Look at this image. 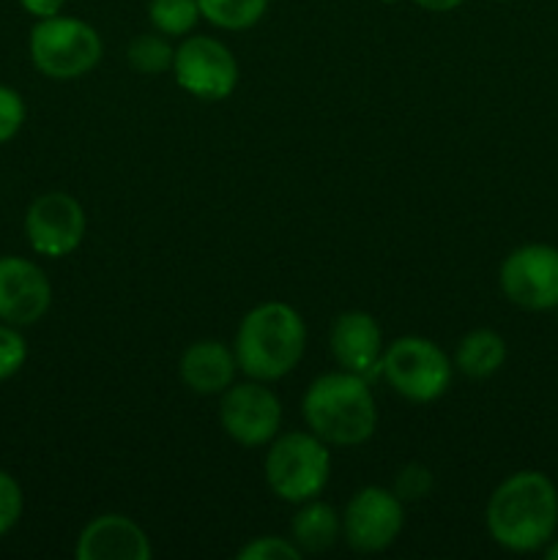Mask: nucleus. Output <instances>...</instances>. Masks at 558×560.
Instances as JSON below:
<instances>
[{
  "label": "nucleus",
  "instance_id": "24",
  "mask_svg": "<svg viewBox=\"0 0 558 560\" xmlns=\"http://www.w3.org/2000/svg\"><path fill=\"white\" fill-rule=\"evenodd\" d=\"M22 120H25L22 96L16 91H11V88L0 85V145L9 142L20 131Z\"/></svg>",
  "mask_w": 558,
  "mask_h": 560
},
{
  "label": "nucleus",
  "instance_id": "13",
  "mask_svg": "<svg viewBox=\"0 0 558 560\" xmlns=\"http://www.w3.org/2000/svg\"><path fill=\"white\" fill-rule=\"evenodd\" d=\"M74 556L80 560H148L153 550L140 525L120 514H104L82 528Z\"/></svg>",
  "mask_w": 558,
  "mask_h": 560
},
{
  "label": "nucleus",
  "instance_id": "29",
  "mask_svg": "<svg viewBox=\"0 0 558 560\" xmlns=\"http://www.w3.org/2000/svg\"><path fill=\"white\" fill-rule=\"evenodd\" d=\"M383 3H397V0H383Z\"/></svg>",
  "mask_w": 558,
  "mask_h": 560
},
{
  "label": "nucleus",
  "instance_id": "20",
  "mask_svg": "<svg viewBox=\"0 0 558 560\" xmlns=\"http://www.w3.org/2000/svg\"><path fill=\"white\" fill-rule=\"evenodd\" d=\"M148 14L164 36H186L200 20V5L197 0H151Z\"/></svg>",
  "mask_w": 558,
  "mask_h": 560
},
{
  "label": "nucleus",
  "instance_id": "8",
  "mask_svg": "<svg viewBox=\"0 0 558 560\" xmlns=\"http://www.w3.org/2000/svg\"><path fill=\"white\" fill-rule=\"evenodd\" d=\"M501 288L512 304L542 312L558 306V249L528 244L514 249L501 266Z\"/></svg>",
  "mask_w": 558,
  "mask_h": 560
},
{
  "label": "nucleus",
  "instance_id": "16",
  "mask_svg": "<svg viewBox=\"0 0 558 560\" xmlns=\"http://www.w3.org/2000/svg\"><path fill=\"white\" fill-rule=\"evenodd\" d=\"M339 528H342L339 514L334 512L328 503H321L312 498V501H306V506L293 517L295 547L304 552L328 550V547H334V541H337Z\"/></svg>",
  "mask_w": 558,
  "mask_h": 560
},
{
  "label": "nucleus",
  "instance_id": "23",
  "mask_svg": "<svg viewBox=\"0 0 558 560\" xmlns=\"http://www.w3.org/2000/svg\"><path fill=\"white\" fill-rule=\"evenodd\" d=\"M241 560H299L301 550L290 545L288 539H277V536H263V539L249 541L244 550L239 552Z\"/></svg>",
  "mask_w": 558,
  "mask_h": 560
},
{
  "label": "nucleus",
  "instance_id": "6",
  "mask_svg": "<svg viewBox=\"0 0 558 560\" xmlns=\"http://www.w3.org/2000/svg\"><path fill=\"white\" fill-rule=\"evenodd\" d=\"M381 370L394 392L410 402H432L452 383L449 355L421 337L397 339L381 359Z\"/></svg>",
  "mask_w": 558,
  "mask_h": 560
},
{
  "label": "nucleus",
  "instance_id": "17",
  "mask_svg": "<svg viewBox=\"0 0 558 560\" xmlns=\"http://www.w3.org/2000/svg\"><path fill=\"white\" fill-rule=\"evenodd\" d=\"M503 359H507L503 339L496 331L479 328V331L465 334L457 348V355H454V364L468 377H490L492 372L501 370Z\"/></svg>",
  "mask_w": 558,
  "mask_h": 560
},
{
  "label": "nucleus",
  "instance_id": "15",
  "mask_svg": "<svg viewBox=\"0 0 558 560\" xmlns=\"http://www.w3.org/2000/svg\"><path fill=\"white\" fill-rule=\"evenodd\" d=\"M235 353L222 342L202 339L181 355V381L197 394H222L233 386Z\"/></svg>",
  "mask_w": 558,
  "mask_h": 560
},
{
  "label": "nucleus",
  "instance_id": "28",
  "mask_svg": "<svg viewBox=\"0 0 558 560\" xmlns=\"http://www.w3.org/2000/svg\"><path fill=\"white\" fill-rule=\"evenodd\" d=\"M545 558H547V560H558V541H556V545L547 547V550H545Z\"/></svg>",
  "mask_w": 558,
  "mask_h": 560
},
{
  "label": "nucleus",
  "instance_id": "19",
  "mask_svg": "<svg viewBox=\"0 0 558 560\" xmlns=\"http://www.w3.org/2000/svg\"><path fill=\"white\" fill-rule=\"evenodd\" d=\"M173 58L175 49L170 47L167 38L153 36V33H140L126 47V60L140 74H162V71L173 69Z\"/></svg>",
  "mask_w": 558,
  "mask_h": 560
},
{
  "label": "nucleus",
  "instance_id": "12",
  "mask_svg": "<svg viewBox=\"0 0 558 560\" xmlns=\"http://www.w3.org/2000/svg\"><path fill=\"white\" fill-rule=\"evenodd\" d=\"M53 301V288L42 268L22 257H0V320L31 326L42 320Z\"/></svg>",
  "mask_w": 558,
  "mask_h": 560
},
{
  "label": "nucleus",
  "instance_id": "22",
  "mask_svg": "<svg viewBox=\"0 0 558 560\" xmlns=\"http://www.w3.org/2000/svg\"><path fill=\"white\" fill-rule=\"evenodd\" d=\"M27 359L25 339L11 326H0V381L16 375Z\"/></svg>",
  "mask_w": 558,
  "mask_h": 560
},
{
  "label": "nucleus",
  "instance_id": "4",
  "mask_svg": "<svg viewBox=\"0 0 558 560\" xmlns=\"http://www.w3.org/2000/svg\"><path fill=\"white\" fill-rule=\"evenodd\" d=\"M31 58L49 80H77L102 58V38L74 16H47L31 31Z\"/></svg>",
  "mask_w": 558,
  "mask_h": 560
},
{
  "label": "nucleus",
  "instance_id": "18",
  "mask_svg": "<svg viewBox=\"0 0 558 560\" xmlns=\"http://www.w3.org/2000/svg\"><path fill=\"white\" fill-rule=\"evenodd\" d=\"M200 16L224 31H246L268 9V0H197Z\"/></svg>",
  "mask_w": 558,
  "mask_h": 560
},
{
  "label": "nucleus",
  "instance_id": "21",
  "mask_svg": "<svg viewBox=\"0 0 558 560\" xmlns=\"http://www.w3.org/2000/svg\"><path fill=\"white\" fill-rule=\"evenodd\" d=\"M432 487V474L419 463L405 465L403 470L397 474V481H394V495L399 501H419L430 492Z\"/></svg>",
  "mask_w": 558,
  "mask_h": 560
},
{
  "label": "nucleus",
  "instance_id": "11",
  "mask_svg": "<svg viewBox=\"0 0 558 560\" xmlns=\"http://www.w3.org/2000/svg\"><path fill=\"white\" fill-rule=\"evenodd\" d=\"M25 233L38 255H71L85 238V211L66 191H47L27 208Z\"/></svg>",
  "mask_w": 558,
  "mask_h": 560
},
{
  "label": "nucleus",
  "instance_id": "26",
  "mask_svg": "<svg viewBox=\"0 0 558 560\" xmlns=\"http://www.w3.org/2000/svg\"><path fill=\"white\" fill-rule=\"evenodd\" d=\"M20 3L27 14L38 16V20H47V16L60 14V9H63L66 0H20Z\"/></svg>",
  "mask_w": 558,
  "mask_h": 560
},
{
  "label": "nucleus",
  "instance_id": "2",
  "mask_svg": "<svg viewBox=\"0 0 558 560\" xmlns=\"http://www.w3.org/2000/svg\"><path fill=\"white\" fill-rule=\"evenodd\" d=\"M306 348L299 312L279 301L255 306L235 334V361L255 381H279L295 370Z\"/></svg>",
  "mask_w": 558,
  "mask_h": 560
},
{
  "label": "nucleus",
  "instance_id": "3",
  "mask_svg": "<svg viewBox=\"0 0 558 560\" xmlns=\"http://www.w3.org/2000/svg\"><path fill=\"white\" fill-rule=\"evenodd\" d=\"M304 419L323 443L359 446L370 441L377 424L375 399L364 377L353 372H332L306 388Z\"/></svg>",
  "mask_w": 558,
  "mask_h": 560
},
{
  "label": "nucleus",
  "instance_id": "5",
  "mask_svg": "<svg viewBox=\"0 0 558 560\" xmlns=\"http://www.w3.org/2000/svg\"><path fill=\"white\" fill-rule=\"evenodd\" d=\"M332 470V457L312 432H288L274 441L266 457V479L274 495L288 503H306L323 492Z\"/></svg>",
  "mask_w": 558,
  "mask_h": 560
},
{
  "label": "nucleus",
  "instance_id": "10",
  "mask_svg": "<svg viewBox=\"0 0 558 560\" xmlns=\"http://www.w3.org/2000/svg\"><path fill=\"white\" fill-rule=\"evenodd\" d=\"M403 523V501L394 492L364 487L345 509V539L356 552H381L394 545Z\"/></svg>",
  "mask_w": 558,
  "mask_h": 560
},
{
  "label": "nucleus",
  "instance_id": "25",
  "mask_svg": "<svg viewBox=\"0 0 558 560\" xmlns=\"http://www.w3.org/2000/svg\"><path fill=\"white\" fill-rule=\"evenodd\" d=\"M22 514V490L5 470H0V536L9 534Z\"/></svg>",
  "mask_w": 558,
  "mask_h": 560
},
{
  "label": "nucleus",
  "instance_id": "9",
  "mask_svg": "<svg viewBox=\"0 0 558 560\" xmlns=\"http://www.w3.org/2000/svg\"><path fill=\"white\" fill-rule=\"evenodd\" d=\"M219 419L224 432L241 446H263L279 432L282 405L271 388L257 383H235L224 388Z\"/></svg>",
  "mask_w": 558,
  "mask_h": 560
},
{
  "label": "nucleus",
  "instance_id": "27",
  "mask_svg": "<svg viewBox=\"0 0 558 560\" xmlns=\"http://www.w3.org/2000/svg\"><path fill=\"white\" fill-rule=\"evenodd\" d=\"M416 5H421V9H427V11H438V14H441V11H452V9H457L460 3H463V0H414Z\"/></svg>",
  "mask_w": 558,
  "mask_h": 560
},
{
  "label": "nucleus",
  "instance_id": "1",
  "mask_svg": "<svg viewBox=\"0 0 558 560\" xmlns=\"http://www.w3.org/2000/svg\"><path fill=\"white\" fill-rule=\"evenodd\" d=\"M558 528V492L545 474L523 470L509 476L487 503V530L512 552H534Z\"/></svg>",
  "mask_w": 558,
  "mask_h": 560
},
{
  "label": "nucleus",
  "instance_id": "14",
  "mask_svg": "<svg viewBox=\"0 0 558 560\" xmlns=\"http://www.w3.org/2000/svg\"><path fill=\"white\" fill-rule=\"evenodd\" d=\"M332 353L345 372L370 375L383 359V334L367 312H345L332 328Z\"/></svg>",
  "mask_w": 558,
  "mask_h": 560
},
{
  "label": "nucleus",
  "instance_id": "7",
  "mask_svg": "<svg viewBox=\"0 0 558 560\" xmlns=\"http://www.w3.org/2000/svg\"><path fill=\"white\" fill-rule=\"evenodd\" d=\"M173 71L178 85L202 102H219L235 91L239 63L222 42L208 36H191L175 49Z\"/></svg>",
  "mask_w": 558,
  "mask_h": 560
}]
</instances>
